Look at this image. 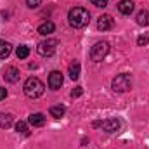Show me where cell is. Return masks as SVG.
Segmentation results:
<instances>
[{
    "label": "cell",
    "instance_id": "cell-1",
    "mask_svg": "<svg viewBox=\"0 0 149 149\" xmlns=\"http://www.w3.org/2000/svg\"><path fill=\"white\" fill-rule=\"evenodd\" d=\"M88 21H90V14L83 7H73L68 12V23H70L71 28H76V30L85 28L88 24Z\"/></svg>",
    "mask_w": 149,
    "mask_h": 149
},
{
    "label": "cell",
    "instance_id": "cell-2",
    "mask_svg": "<svg viewBox=\"0 0 149 149\" xmlns=\"http://www.w3.org/2000/svg\"><path fill=\"white\" fill-rule=\"evenodd\" d=\"M23 90H24L26 97H30V99H38V97L45 92V85H43V81H42L40 78H37V76H30V78L24 81Z\"/></svg>",
    "mask_w": 149,
    "mask_h": 149
},
{
    "label": "cell",
    "instance_id": "cell-3",
    "mask_svg": "<svg viewBox=\"0 0 149 149\" xmlns=\"http://www.w3.org/2000/svg\"><path fill=\"white\" fill-rule=\"evenodd\" d=\"M130 87H132V78H130V74H127V73L116 74L111 81V88L116 94H123V92H127Z\"/></svg>",
    "mask_w": 149,
    "mask_h": 149
},
{
    "label": "cell",
    "instance_id": "cell-4",
    "mask_svg": "<svg viewBox=\"0 0 149 149\" xmlns=\"http://www.w3.org/2000/svg\"><path fill=\"white\" fill-rule=\"evenodd\" d=\"M56 50H57V40H54V38H47L37 45V52L42 57H50L56 54Z\"/></svg>",
    "mask_w": 149,
    "mask_h": 149
},
{
    "label": "cell",
    "instance_id": "cell-5",
    "mask_svg": "<svg viewBox=\"0 0 149 149\" xmlns=\"http://www.w3.org/2000/svg\"><path fill=\"white\" fill-rule=\"evenodd\" d=\"M108 52H109V43L108 42H97L90 49V59L95 61V63H99V61H102L108 56Z\"/></svg>",
    "mask_w": 149,
    "mask_h": 149
},
{
    "label": "cell",
    "instance_id": "cell-6",
    "mask_svg": "<svg viewBox=\"0 0 149 149\" xmlns=\"http://www.w3.org/2000/svg\"><path fill=\"white\" fill-rule=\"evenodd\" d=\"M94 127H95V128H102V130L108 132V134H114V132L120 130L121 121H120L118 118H108V120H102V121H95Z\"/></svg>",
    "mask_w": 149,
    "mask_h": 149
},
{
    "label": "cell",
    "instance_id": "cell-7",
    "mask_svg": "<svg viewBox=\"0 0 149 149\" xmlns=\"http://www.w3.org/2000/svg\"><path fill=\"white\" fill-rule=\"evenodd\" d=\"M61 85H63V74H61V71H52L49 74V87L52 90H59Z\"/></svg>",
    "mask_w": 149,
    "mask_h": 149
},
{
    "label": "cell",
    "instance_id": "cell-8",
    "mask_svg": "<svg viewBox=\"0 0 149 149\" xmlns=\"http://www.w3.org/2000/svg\"><path fill=\"white\" fill-rule=\"evenodd\" d=\"M97 28H99L101 31H108V30H111L113 28V17L111 16H108V14L101 16V17L97 19Z\"/></svg>",
    "mask_w": 149,
    "mask_h": 149
},
{
    "label": "cell",
    "instance_id": "cell-9",
    "mask_svg": "<svg viewBox=\"0 0 149 149\" xmlns=\"http://www.w3.org/2000/svg\"><path fill=\"white\" fill-rule=\"evenodd\" d=\"M3 78H5L7 81H10V83H16V81L19 80V70L14 68V66L5 68V70H3Z\"/></svg>",
    "mask_w": 149,
    "mask_h": 149
},
{
    "label": "cell",
    "instance_id": "cell-10",
    "mask_svg": "<svg viewBox=\"0 0 149 149\" xmlns=\"http://www.w3.org/2000/svg\"><path fill=\"white\" fill-rule=\"evenodd\" d=\"M54 30H56V24H54L52 21H45V23H42V24L38 26V33H40L42 37H49L50 33H54Z\"/></svg>",
    "mask_w": 149,
    "mask_h": 149
},
{
    "label": "cell",
    "instance_id": "cell-11",
    "mask_svg": "<svg viewBox=\"0 0 149 149\" xmlns=\"http://www.w3.org/2000/svg\"><path fill=\"white\" fill-rule=\"evenodd\" d=\"M118 10H120L121 14H125V16H130V14L134 12V2H132V0H121V2L118 3Z\"/></svg>",
    "mask_w": 149,
    "mask_h": 149
},
{
    "label": "cell",
    "instance_id": "cell-12",
    "mask_svg": "<svg viewBox=\"0 0 149 149\" xmlns=\"http://www.w3.org/2000/svg\"><path fill=\"white\" fill-rule=\"evenodd\" d=\"M28 123L33 125V127H43L45 125V116L42 113H33V114H30Z\"/></svg>",
    "mask_w": 149,
    "mask_h": 149
},
{
    "label": "cell",
    "instance_id": "cell-13",
    "mask_svg": "<svg viewBox=\"0 0 149 149\" xmlns=\"http://www.w3.org/2000/svg\"><path fill=\"white\" fill-rule=\"evenodd\" d=\"M14 123V116L10 113H0V128H10Z\"/></svg>",
    "mask_w": 149,
    "mask_h": 149
},
{
    "label": "cell",
    "instance_id": "cell-14",
    "mask_svg": "<svg viewBox=\"0 0 149 149\" xmlns=\"http://www.w3.org/2000/svg\"><path fill=\"white\" fill-rule=\"evenodd\" d=\"M68 71H70V78H71V80H78V78H80V71H81V66H80V63H78V61L71 63Z\"/></svg>",
    "mask_w": 149,
    "mask_h": 149
},
{
    "label": "cell",
    "instance_id": "cell-15",
    "mask_svg": "<svg viewBox=\"0 0 149 149\" xmlns=\"http://www.w3.org/2000/svg\"><path fill=\"white\" fill-rule=\"evenodd\" d=\"M10 50H12V45H10L9 42H5V40H0V59L9 57Z\"/></svg>",
    "mask_w": 149,
    "mask_h": 149
},
{
    "label": "cell",
    "instance_id": "cell-16",
    "mask_svg": "<svg viewBox=\"0 0 149 149\" xmlns=\"http://www.w3.org/2000/svg\"><path fill=\"white\" fill-rule=\"evenodd\" d=\"M135 21H137L139 26H149V12L148 10H141V12L137 14Z\"/></svg>",
    "mask_w": 149,
    "mask_h": 149
},
{
    "label": "cell",
    "instance_id": "cell-17",
    "mask_svg": "<svg viewBox=\"0 0 149 149\" xmlns=\"http://www.w3.org/2000/svg\"><path fill=\"white\" fill-rule=\"evenodd\" d=\"M49 113H50V116H54V118H63L64 113H66V108L61 106V104H57V106H52V108L49 109Z\"/></svg>",
    "mask_w": 149,
    "mask_h": 149
},
{
    "label": "cell",
    "instance_id": "cell-18",
    "mask_svg": "<svg viewBox=\"0 0 149 149\" xmlns=\"http://www.w3.org/2000/svg\"><path fill=\"white\" fill-rule=\"evenodd\" d=\"M16 56H17V59H26V57L30 56V47H26V45H19L17 50H16Z\"/></svg>",
    "mask_w": 149,
    "mask_h": 149
},
{
    "label": "cell",
    "instance_id": "cell-19",
    "mask_svg": "<svg viewBox=\"0 0 149 149\" xmlns=\"http://www.w3.org/2000/svg\"><path fill=\"white\" fill-rule=\"evenodd\" d=\"M16 132H17V134H24V135H26V134H28V125H26L24 121H21V120H19V121L16 123Z\"/></svg>",
    "mask_w": 149,
    "mask_h": 149
},
{
    "label": "cell",
    "instance_id": "cell-20",
    "mask_svg": "<svg viewBox=\"0 0 149 149\" xmlns=\"http://www.w3.org/2000/svg\"><path fill=\"white\" fill-rule=\"evenodd\" d=\"M90 2H92V5H95V7H101V9L108 7V0H90Z\"/></svg>",
    "mask_w": 149,
    "mask_h": 149
},
{
    "label": "cell",
    "instance_id": "cell-21",
    "mask_svg": "<svg viewBox=\"0 0 149 149\" xmlns=\"http://www.w3.org/2000/svg\"><path fill=\"white\" fill-rule=\"evenodd\" d=\"M40 3H42V0H26V5H28L30 9H37Z\"/></svg>",
    "mask_w": 149,
    "mask_h": 149
},
{
    "label": "cell",
    "instance_id": "cell-22",
    "mask_svg": "<svg viewBox=\"0 0 149 149\" xmlns=\"http://www.w3.org/2000/svg\"><path fill=\"white\" fill-rule=\"evenodd\" d=\"M137 43H139V45H148L149 38L148 37H139V38H137Z\"/></svg>",
    "mask_w": 149,
    "mask_h": 149
},
{
    "label": "cell",
    "instance_id": "cell-23",
    "mask_svg": "<svg viewBox=\"0 0 149 149\" xmlns=\"http://www.w3.org/2000/svg\"><path fill=\"white\" fill-rule=\"evenodd\" d=\"M81 92H83V90H81V87H76L73 92H71V97H80V95H81Z\"/></svg>",
    "mask_w": 149,
    "mask_h": 149
},
{
    "label": "cell",
    "instance_id": "cell-24",
    "mask_svg": "<svg viewBox=\"0 0 149 149\" xmlns=\"http://www.w3.org/2000/svg\"><path fill=\"white\" fill-rule=\"evenodd\" d=\"M5 97H7V90H5L3 87H0V101H2V99H5Z\"/></svg>",
    "mask_w": 149,
    "mask_h": 149
}]
</instances>
